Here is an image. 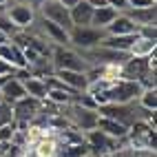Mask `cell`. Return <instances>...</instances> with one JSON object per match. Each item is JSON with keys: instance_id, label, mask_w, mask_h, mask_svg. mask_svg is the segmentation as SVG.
<instances>
[{"instance_id": "1f68e13d", "label": "cell", "mask_w": 157, "mask_h": 157, "mask_svg": "<svg viewBox=\"0 0 157 157\" xmlns=\"http://www.w3.org/2000/svg\"><path fill=\"white\" fill-rule=\"evenodd\" d=\"M5 82H7V78H0V89H2V84H5Z\"/></svg>"}, {"instance_id": "484cf974", "label": "cell", "mask_w": 157, "mask_h": 157, "mask_svg": "<svg viewBox=\"0 0 157 157\" xmlns=\"http://www.w3.org/2000/svg\"><path fill=\"white\" fill-rule=\"evenodd\" d=\"M137 36L140 38H148V40H157V27L155 25H146L137 29Z\"/></svg>"}, {"instance_id": "836d02e7", "label": "cell", "mask_w": 157, "mask_h": 157, "mask_svg": "<svg viewBox=\"0 0 157 157\" xmlns=\"http://www.w3.org/2000/svg\"><path fill=\"white\" fill-rule=\"evenodd\" d=\"M86 157H95V155H86Z\"/></svg>"}, {"instance_id": "d6a6232c", "label": "cell", "mask_w": 157, "mask_h": 157, "mask_svg": "<svg viewBox=\"0 0 157 157\" xmlns=\"http://www.w3.org/2000/svg\"><path fill=\"white\" fill-rule=\"evenodd\" d=\"M7 2H9V0H0V5H7Z\"/></svg>"}, {"instance_id": "ac0fdd59", "label": "cell", "mask_w": 157, "mask_h": 157, "mask_svg": "<svg viewBox=\"0 0 157 157\" xmlns=\"http://www.w3.org/2000/svg\"><path fill=\"white\" fill-rule=\"evenodd\" d=\"M25 91H27V95L29 98H36V100H47V84H44V80L42 78H33V75H29L25 82Z\"/></svg>"}, {"instance_id": "7402d4cb", "label": "cell", "mask_w": 157, "mask_h": 157, "mask_svg": "<svg viewBox=\"0 0 157 157\" xmlns=\"http://www.w3.org/2000/svg\"><path fill=\"white\" fill-rule=\"evenodd\" d=\"M0 31H2L5 36H9V38H13L20 29H16V25L9 20V16H7V11H0Z\"/></svg>"}, {"instance_id": "9a60e30c", "label": "cell", "mask_w": 157, "mask_h": 157, "mask_svg": "<svg viewBox=\"0 0 157 157\" xmlns=\"http://www.w3.org/2000/svg\"><path fill=\"white\" fill-rule=\"evenodd\" d=\"M27 69H29V73L33 78H42V80L56 73L53 62H51V58H47V56H38L33 62H29V64H27Z\"/></svg>"}, {"instance_id": "52a82bcc", "label": "cell", "mask_w": 157, "mask_h": 157, "mask_svg": "<svg viewBox=\"0 0 157 157\" xmlns=\"http://www.w3.org/2000/svg\"><path fill=\"white\" fill-rule=\"evenodd\" d=\"M151 58V56H148ZM148 58H128L124 64L120 67V78L122 80H133V82H140V78L148 71H155V67H151V60Z\"/></svg>"}, {"instance_id": "5bb4252c", "label": "cell", "mask_w": 157, "mask_h": 157, "mask_svg": "<svg viewBox=\"0 0 157 157\" xmlns=\"http://www.w3.org/2000/svg\"><path fill=\"white\" fill-rule=\"evenodd\" d=\"M104 31H106V36H128V33H137V27L131 22L128 16L117 13V18H115Z\"/></svg>"}, {"instance_id": "e575fe53", "label": "cell", "mask_w": 157, "mask_h": 157, "mask_svg": "<svg viewBox=\"0 0 157 157\" xmlns=\"http://www.w3.org/2000/svg\"><path fill=\"white\" fill-rule=\"evenodd\" d=\"M0 102H2V95H0Z\"/></svg>"}, {"instance_id": "7a4b0ae2", "label": "cell", "mask_w": 157, "mask_h": 157, "mask_svg": "<svg viewBox=\"0 0 157 157\" xmlns=\"http://www.w3.org/2000/svg\"><path fill=\"white\" fill-rule=\"evenodd\" d=\"M84 142L89 146V153L91 155H95V157H111L115 155L117 151H122L124 146H126V142H120V140H113L109 137V135H104L102 131L98 128H93L89 133H84Z\"/></svg>"}, {"instance_id": "d590c367", "label": "cell", "mask_w": 157, "mask_h": 157, "mask_svg": "<svg viewBox=\"0 0 157 157\" xmlns=\"http://www.w3.org/2000/svg\"><path fill=\"white\" fill-rule=\"evenodd\" d=\"M58 157H62V155H58Z\"/></svg>"}, {"instance_id": "2e32d148", "label": "cell", "mask_w": 157, "mask_h": 157, "mask_svg": "<svg viewBox=\"0 0 157 157\" xmlns=\"http://www.w3.org/2000/svg\"><path fill=\"white\" fill-rule=\"evenodd\" d=\"M117 18V11H115L113 7H98V9H93V18H91V27H95V29H106L113 20Z\"/></svg>"}, {"instance_id": "8fae6325", "label": "cell", "mask_w": 157, "mask_h": 157, "mask_svg": "<svg viewBox=\"0 0 157 157\" xmlns=\"http://www.w3.org/2000/svg\"><path fill=\"white\" fill-rule=\"evenodd\" d=\"M0 95H2L5 102L13 104V102H18V100H22V98L27 95V91H25V84H22L20 80L7 78V82L2 84V89H0Z\"/></svg>"}, {"instance_id": "ffe728a7", "label": "cell", "mask_w": 157, "mask_h": 157, "mask_svg": "<svg viewBox=\"0 0 157 157\" xmlns=\"http://www.w3.org/2000/svg\"><path fill=\"white\" fill-rule=\"evenodd\" d=\"M137 104L146 111H155L157 109V89H144L137 98Z\"/></svg>"}, {"instance_id": "277c9868", "label": "cell", "mask_w": 157, "mask_h": 157, "mask_svg": "<svg viewBox=\"0 0 157 157\" xmlns=\"http://www.w3.org/2000/svg\"><path fill=\"white\" fill-rule=\"evenodd\" d=\"M104 36H106V31L102 29H95V27H73L69 31V47L75 49V51H89L93 47H98Z\"/></svg>"}, {"instance_id": "9c48e42d", "label": "cell", "mask_w": 157, "mask_h": 157, "mask_svg": "<svg viewBox=\"0 0 157 157\" xmlns=\"http://www.w3.org/2000/svg\"><path fill=\"white\" fill-rule=\"evenodd\" d=\"M69 16H71V25L73 27H89L91 18H93V7L86 2V0H80L75 7L69 9Z\"/></svg>"}, {"instance_id": "5b68a950", "label": "cell", "mask_w": 157, "mask_h": 157, "mask_svg": "<svg viewBox=\"0 0 157 157\" xmlns=\"http://www.w3.org/2000/svg\"><path fill=\"white\" fill-rule=\"evenodd\" d=\"M5 11H7L9 20L16 25V29H20V31H25V29H29L31 25H33L36 13H38L27 0H9Z\"/></svg>"}, {"instance_id": "ba28073f", "label": "cell", "mask_w": 157, "mask_h": 157, "mask_svg": "<svg viewBox=\"0 0 157 157\" xmlns=\"http://www.w3.org/2000/svg\"><path fill=\"white\" fill-rule=\"evenodd\" d=\"M53 75L62 82V84H67L71 91H75V93L86 91V86H89L86 73H78V71H56Z\"/></svg>"}, {"instance_id": "cb8c5ba5", "label": "cell", "mask_w": 157, "mask_h": 157, "mask_svg": "<svg viewBox=\"0 0 157 157\" xmlns=\"http://www.w3.org/2000/svg\"><path fill=\"white\" fill-rule=\"evenodd\" d=\"M71 102H75V104H80V106H84V109H95V111H98V104H95V100H93V95H89L86 91L75 93Z\"/></svg>"}, {"instance_id": "603a6c76", "label": "cell", "mask_w": 157, "mask_h": 157, "mask_svg": "<svg viewBox=\"0 0 157 157\" xmlns=\"http://www.w3.org/2000/svg\"><path fill=\"white\" fill-rule=\"evenodd\" d=\"M13 106L9 102H0V126H5V124H13Z\"/></svg>"}, {"instance_id": "6da1fadb", "label": "cell", "mask_w": 157, "mask_h": 157, "mask_svg": "<svg viewBox=\"0 0 157 157\" xmlns=\"http://www.w3.org/2000/svg\"><path fill=\"white\" fill-rule=\"evenodd\" d=\"M60 115L69 122V126H73L80 133L93 131L98 126V120H100V115H98L95 109H84V106H80V104H75V102L67 104V106H60Z\"/></svg>"}, {"instance_id": "4316f807", "label": "cell", "mask_w": 157, "mask_h": 157, "mask_svg": "<svg viewBox=\"0 0 157 157\" xmlns=\"http://www.w3.org/2000/svg\"><path fill=\"white\" fill-rule=\"evenodd\" d=\"M13 131H16V124H5V126H0V142H11Z\"/></svg>"}, {"instance_id": "e0dca14e", "label": "cell", "mask_w": 157, "mask_h": 157, "mask_svg": "<svg viewBox=\"0 0 157 157\" xmlns=\"http://www.w3.org/2000/svg\"><path fill=\"white\" fill-rule=\"evenodd\" d=\"M155 47H157V40H148V38H140L133 42V47L128 49V56L131 58H148L155 53Z\"/></svg>"}, {"instance_id": "d4e9b609", "label": "cell", "mask_w": 157, "mask_h": 157, "mask_svg": "<svg viewBox=\"0 0 157 157\" xmlns=\"http://www.w3.org/2000/svg\"><path fill=\"white\" fill-rule=\"evenodd\" d=\"M128 9H148V7H157V0H126Z\"/></svg>"}, {"instance_id": "d6986e66", "label": "cell", "mask_w": 157, "mask_h": 157, "mask_svg": "<svg viewBox=\"0 0 157 157\" xmlns=\"http://www.w3.org/2000/svg\"><path fill=\"white\" fill-rule=\"evenodd\" d=\"M73 95H75L73 91H62V89H47V102L56 104V106H67V104H71Z\"/></svg>"}, {"instance_id": "8992f818", "label": "cell", "mask_w": 157, "mask_h": 157, "mask_svg": "<svg viewBox=\"0 0 157 157\" xmlns=\"http://www.w3.org/2000/svg\"><path fill=\"white\" fill-rule=\"evenodd\" d=\"M38 13L51 20V22H56L58 27H62L64 31H71L73 25H71V16H69V9L67 7H62L58 0H47V2L38 9Z\"/></svg>"}, {"instance_id": "4dcf8cb0", "label": "cell", "mask_w": 157, "mask_h": 157, "mask_svg": "<svg viewBox=\"0 0 157 157\" xmlns=\"http://www.w3.org/2000/svg\"><path fill=\"white\" fill-rule=\"evenodd\" d=\"M27 2H29V5H31V7H33V9H36V11H38V9H40V7H42V5L47 2V0H27Z\"/></svg>"}, {"instance_id": "30bf717a", "label": "cell", "mask_w": 157, "mask_h": 157, "mask_svg": "<svg viewBox=\"0 0 157 157\" xmlns=\"http://www.w3.org/2000/svg\"><path fill=\"white\" fill-rule=\"evenodd\" d=\"M124 16H128L131 22L140 29V27L155 25L157 22V7H148V9H126Z\"/></svg>"}, {"instance_id": "f546056e", "label": "cell", "mask_w": 157, "mask_h": 157, "mask_svg": "<svg viewBox=\"0 0 157 157\" xmlns=\"http://www.w3.org/2000/svg\"><path fill=\"white\" fill-rule=\"evenodd\" d=\"M86 2H89L93 9H98V7H106V5H109L106 0H86Z\"/></svg>"}, {"instance_id": "83f0119b", "label": "cell", "mask_w": 157, "mask_h": 157, "mask_svg": "<svg viewBox=\"0 0 157 157\" xmlns=\"http://www.w3.org/2000/svg\"><path fill=\"white\" fill-rule=\"evenodd\" d=\"M13 73H16V67L7 64L5 60H0V78H13Z\"/></svg>"}, {"instance_id": "f1b7e54d", "label": "cell", "mask_w": 157, "mask_h": 157, "mask_svg": "<svg viewBox=\"0 0 157 157\" xmlns=\"http://www.w3.org/2000/svg\"><path fill=\"white\" fill-rule=\"evenodd\" d=\"M106 2H109V7H113L115 11H117V13H124V11L128 9L126 0H106Z\"/></svg>"}, {"instance_id": "44dd1931", "label": "cell", "mask_w": 157, "mask_h": 157, "mask_svg": "<svg viewBox=\"0 0 157 157\" xmlns=\"http://www.w3.org/2000/svg\"><path fill=\"white\" fill-rule=\"evenodd\" d=\"M60 155H62V157H86V155H91V153H89L86 142H82V144L62 146V148H60Z\"/></svg>"}, {"instance_id": "4fadbf2b", "label": "cell", "mask_w": 157, "mask_h": 157, "mask_svg": "<svg viewBox=\"0 0 157 157\" xmlns=\"http://www.w3.org/2000/svg\"><path fill=\"white\" fill-rule=\"evenodd\" d=\"M137 40V33H128V36H104L102 47L113 49V51H122V53H128V49L133 47V42Z\"/></svg>"}, {"instance_id": "3957f363", "label": "cell", "mask_w": 157, "mask_h": 157, "mask_svg": "<svg viewBox=\"0 0 157 157\" xmlns=\"http://www.w3.org/2000/svg\"><path fill=\"white\" fill-rule=\"evenodd\" d=\"M51 62H53L56 71H78V73L89 71V64L71 47H53L51 49Z\"/></svg>"}, {"instance_id": "7c38bea8", "label": "cell", "mask_w": 157, "mask_h": 157, "mask_svg": "<svg viewBox=\"0 0 157 157\" xmlns=\"http://www.w3.org/2000/svg\"><path fill=\"white\" fill-rule=\"evenodd\" d=\"M95 128L102 131L104 135H109V137H113V140H120V142L126 140V135H128V128L124 126V124L115 122V120H109V117H100Z\"/></svg>"}]
</instances>
